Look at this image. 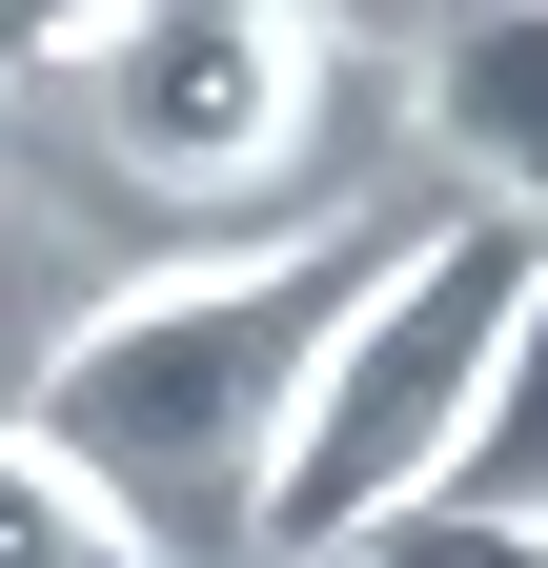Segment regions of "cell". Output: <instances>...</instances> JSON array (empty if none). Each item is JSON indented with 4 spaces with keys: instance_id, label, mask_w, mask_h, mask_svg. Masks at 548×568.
<instances>
[{
    "instance_id": "cell-5",
    "label": "cell",
    "mask_w": 548,
    "mask_h": 568,
    "mask_svg": "<svg viewBox=\"0 0 548 568\" xmlns=\"http://www.w3.org/2000/svg\"><path fill=\"white\" fill-rule=\"evenodd\" d=\"M447 508H488V528H548V264H528V305H508V366H488V426H467Z\"/></svg>"
},
{
    "instance_id": "cell-4",
    "label": "cell",
    "mask_w": 548,
    "mask_h": 568,
    "mask_svg": "<svg viewBox=\"0 0 548 568\" xmlns=\"http://www.w3.org/2000/svg\"><path fill=\"white\" fill-rule=\"evenodd\" d=\"M406 122L488 183V224H528V244H548V0L427 21V41H406Z\"/></svg>"
},
{
    "instance_id": "cell-2",
    "label": "cell",
    "mask_w": 548,
    "mask_h": 568,
    "mask_svg": "<svg viewBox=\"0 0 548 568\" xmlns=\"http://www.w3.org/2000/svg\"><path fill=\"white\" fill-rule=\"evenodd\" d=\"M528 264H548V244L488 224V203H447V224H406V244L366 264V305L305 345V406H285V447H264V508H244L264 568H325V548H366L386 508H447Z\"/></svg>"
},
{
    "instance_id": "cell-9",
    "label": "cell",
    "mask_w": 548,
    "mask_h": 568,
    "mask_svg": "<svg viewBox=\"0 0 548 568\" xmlns=\"http://www.w3.org/2000/svg\"><path fill=\"white\" fill-rule=\"evenodd\" d=\"M0 61H21V41H0Z\"/></svg>"
},
{
    "instance_id": "cell-6",
    "label": "cell",
    "mask_w": 548,
    "mask_h": 568,
    "mask_svg": "<svg viewBox=\"0 0 548 568\" xmlns=\"http://www.w3.org/2000/svg\"><path fill=\"white\" fill-rule=\"evenodd\" d=\"M0 568H143V548H122V528L82 508V487H61V467L21 447V426H0Z\"/></svg>"
},
{
    "instance_id": "cell-1",
    "label": "cell",
    "mask_w": 548,
    "mask_h": 568,
    "mask_svg": "<svg viewBox=\"0 0 548 568\" xmlns=\"http://www.w3.org/2000/svg\"><path fill=\"white\" fill-rule=\"evenodd\" d=\"M386 244H406L386 203H325V224H264V244H203V264L102 284V305L41 345L21 447L82 487L143 568H203L264 508V447H285V406H305V345L366 305Z\"/></svg>"
},
{
    "instance_id": "cell-7",
    "label": "cell",
    "mask_w": 548,
    "mask_h": 568,
    "mask_svg": "<svg viewBox=\"0 0 548 568\" xmlns=\"http://www.w3.org/2000/svg\"><path fill=\"white\" fill-rule=\"evenodd\" d=\"M325 568H528V528H488V508H386L366 548H325Z\"/></svg>"
},
{
    "instance_id": "cell-8",
    "label": "cell",
    "mask_w": 548,
    "mask_h": 568,
    "mask_svg": "<svg viewBox=\"0 0 548 568\" xmlns=\"http://www.w3.org/2000/svg\"><path fill=\"white\" fill-rule=\"evenodd\" d=\"M528 568H548V528H528Z\"/></svg>"
},
{
    "instance_id": "cell-3",
    "label": "cell",
    "mask_w": 548,
    "mask_h": 568,
    "mask_svg": "<svg viewBox=\"0 0 548 568\" xmlns=\"http://www.w3.org/2000/svg\"><path fill=\"white\" fill-rule=\"evenodd\" d=\"M21 61L82 82L102 163L143 203H244L325 122V21L305 0H61V21H21Z\"/></svg>"
}]
</instances>
